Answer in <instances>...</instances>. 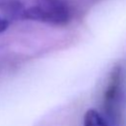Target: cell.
Here are the masks:
<instances>
[{
  "label": "cell",
  "instance_id": "cell-1",
  "mask_svg": "<svg viewBox=\"0 0 126 126\" xmlns=\"http://www.w3.org/2000/svg\"><path fill=\"white\" fill-rule=\"evenodd\" d=\"M35 5L23 13L24 20L41 22L53 26H65L71 20V11L64 0H34Z\"/></svg>",
  "mask_w": 126,
  "mask_h": 126
},
{
  "label": "cell",
  "instance_id": "cell-2",
  "mask_svg": "<svg viewBox=\"0 0 126 126\" xmlns=\"http://www.w3.org/2000/svg\"><path fill=\"white\" fill-rule=\"evenodd\" d=\"M122 68L116 65L109 77L104 95H103V108L109 119L112 121L118 120L119 101L122 88Z\"/></svg>",
  "mask_w": 126,
  "mask_h": 126
},
{
  "label": "cell",
  "instance_id": "cell-3",
  "mask_svg": "<svg viewBox=\"0 0 126 126\" xmlns=\"http://www.w3.org/2000/svg\"><path fill=\"white\" fill-rule=\"evenodd\" d=\"M25 7L19 0H0V11L7 19H23Z\"/></svg>",
  "mask_w": 126,
  "mask_h": 126
},
{
  "label": "cell",
  "instance_id": "cell-4",
  "mask_svg": "<svg viewBox=\"0 0 126 126\" xmlns=\"http://www.w3.org/2000/svg\"><path fill=\"white\" fill-rule=\"evenodd\" d=\"M84 126H109L106 119L95 109L90 108L84 114Z\"/></svg>",
  "mask_w": 126,
  "mask_h": 126
},
{
  "label": "cell",
  "instance_id": "cell-5",
  "mask_svg": "<svg viewBox=\"0 0 126 126\" xmlns=\"http://www.w3.org/2000/svg\"><path fill=\"white\" fill-rule=\"evenodd\" d=\"M10 25V22L7 18H4V17H1L0 16V33H2L3 32H5L8 27Z\"/></svg>",
  "mask_w": 126,
  "mask_h": 126
}]
</instances>
